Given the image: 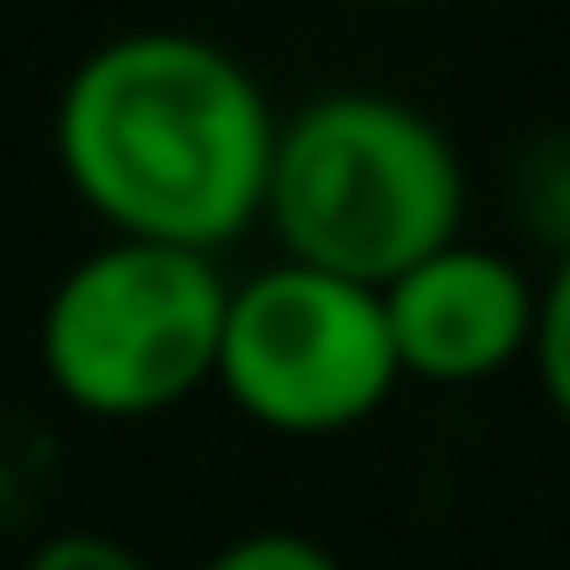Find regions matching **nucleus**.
Masks as SVG:
<instances>
[{
	"instance_id": "obj_8",
	"label": "nucleus",
	"mask_w": 570,
	"mask_h": 570,
	"mask_svg": "<svg viewBox=\"0 0 570 570\" xmlns=\"http://www.w3.org/2000/svg\"><path fill=\"white\" fill-rule=\"evenodd\" d=\"M195 570H347V563L304 528H246L232 542H217Z\"/></svg>"
},
{
	"instance_id": "obj_5",
	"label": "nucleus",
	"mask_w": 570,
	"mask_h": 570,
	"mask_svg": "<svg viewBox=\"0 0 570 570\" xmlns=\"http://www.w3.org/2000/svg\"><path fill=\"white\" fill-rule=\"evenodd\" d=\"M534 282L528 261L484 238H448L397 282H383L390 354L404 383L476 390L505 368H528L534 340Z\"/></svg>"
},
{
	"instance_id": "obj_4",
	"label": "nucleus",
	"mask_w": 570,
	"mask_h": 570,
	"mask_svg": "<svg viewBox=\"0 0 570 570\" xmlns=\"http://www.w3.org/2000/svg\"><path fill=\"white\" fill-rule=\"evenodd\" d=\"M383 289L304 261H267L232 282L217 340V390L275 441H333L397 397Z\"/></svg>"
},
{
	"instance_id": "obj_6",
	"label": "nucleus",
	"mask_w": 570,
	"mask_h": 570,
	"mask_svg": "<svg viewBox=\"0 0 570 570\" xmlns=\"http://www.w3.org/2000/svg\"><path fill=\"white\" fill-rule=\"evenodd\" d=\"M513 217L528 238H542L549 261L570 253V138H534L513 167Z\"/></svg>"
},
{
	"instance_id": "obj_7",
	"label": "nucleus",
	"mask_w": 570,
	"mask_h": 570,
	"mask_svg": "<svg viewBox=\"0 0 570 570\" xmlns=\"http://www.w3.org/2000/svg\"><path fill=\"white\" fill-rule=\"evenodd\" d=\"M528 368H534V390H542V404L570 426V253H557V261L542 267V282H534Z\"/></svg>"
},
{
	"instance_id": "obj_1",
	"label": "nucleus",
	"mask_w": 570,
	"mask_h": 570,
	"mask_svg": "<svg viewBox=\"0 0 570 570\" xmlns=\"http://www.w3.org/2000/svg\"><path fill=\"white\" fill-rule=\"evenodd\" d=\"M275 130V95L232 43L116 29L58 87L51 159L109 238L224 253L261 232Z\"/></svg>"
},
{
	"instance_id": "obj_3",
	"label": "nucleus",
	"mask_w": 570,
	"mask_h": 570,
	"mask_svg": "<svg viewBox=\"0 0 570 570\" xmlns=\"http://www.w3.org/2000/svg\"><path fill=\"white\" fill-rule=\"evenodd\" d=\"M224 304H232V275L217 267V253L101 238L43 296V383L72 412L109 426L181 412L195 390L217 383Z\"/></svg>"
},
{
	"instance_id": "obj_10",
	"label": "nucleus",
	"mask_w": 570,
	"mask_h": 570,
	"mask_svg": "<svg viewBox=\"0 0 570 570\" xmlns=\"http://www.w3.org/2000/svg\"><path fill=\"white\" fill-rule=\"evenodd\" d=\"M362 8H441V0H362Z\"/></svg>"
},
{
	"instance_id": "obj_9",
	"label": "nucleus",
	"mask_w": 570,
	"mask_h": 570,
	"mask_svg": "<svg viewBox=\"0 0 570 570\" xmlns=\"http://www.w3.org/2000/svg\"><path fill=\"white\" fill-rule=\"evenodd\" d=\"M22 570H153V563H145L130 542L101 534V528H58L22 557Z\"/></svg>"
},
{
	"instance_id": "obj_2",
	"label": "nucleus",
	"mask_w": 570,
	"mask_h": 570,
	"mask_svg": "<svg viewBox=\"0 0 570 570\" xmlns=\"http://www.w3.org/2000/svg\"><path fill=\"white\" fill-rule=\"evenodd\" d=\"M470 224V167L441 116L376 87H333L282 116L261 232L282 261L347 282H397Z\"/></svg>"
}]
</instances>
